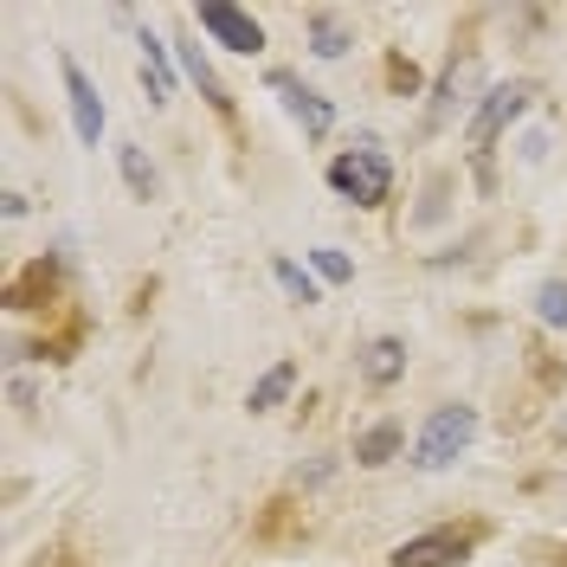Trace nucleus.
Segmentation results:
<instances>
[{
    "label": "nucleus",
    "instance_id": "13",
    "mask_svg": "<svg viewBox=\"0 0 567 567\" xmlns=\"http://www.w3.org/2000/svg\"><path fill=\"white\" fill-rule=\"evenodd\" d=\"M393 452H400V425H393V420L368 425V432L354 439V458H361V464H388Z\"/></svg>",
    "mask_w": 567,
    "mask_h": 567
},
{
    "label": "nucleus",
    "instance_id": "17",
    "mask_svg": "<svg viewBox=\"0 0 567 567\" xmlns=\"http://www.w3.org/2000/svg\"><path fill=\"white\" fill-rule=\"evenodd\" d=\"M278 284H284V297H290V303H317V284L303 278L290 258H278Z\"/></svg>",
    "mask_w": 567,
    "mask_h": 567
},
{
    "label": "nucleus",
    "instance_id": "12",
    "mask_svg": "<svg viewBox=\"0 0 567 567\" xmlns=\"http://www.w3.org/2000/svg\"><path fill=\"white\" fill-rule=\"evenodd\" d=\"M116 162H123V181H130V194H136V200H155V194H162V175L148 168V155H142L136 142H123V148H116Z\"/></svg>",
    "mask_w": 567,
    "mask_h": 567
},
{
    "label": "nucleus",
    "instance_id": "8",
    "mask_svg": "<svg viewBox=\"0 0 567 567\" xmlns=\"http://www.w3.org/2000/svg\"><path fill=\"white\" fill-rule=\"evenodd\" d=\"M361 374H368L374 388H393V381L406 374V342H393V336H374V342L361 349Z\"/></svg>",
    "mask_w": 567,
    "mask_h": 567
},
{
    "label": "nucleus",
    "instance_id": "1",
    "mask_svg": "<svg viewBox=\"0 0 567 567\" xmlns=\"http://www.w3.org/2000/svg\"><path fill=\"white\" fill-rule=\"evenodd\" d=\"M329 187H336L342 200H354V207H381L393 194V168L374 142H361V148H342V155L329 162Z\"/></svg>",
    "mask_w": 567,
    "mask_h": 567
},
{
    "label": "nucleus",
    "instance_id": "18",
    "mask_svg": "<svg viewBox=\"0 0 567 567\" xmlns=\"http://www.w3.org/2000/svg\"><path fill=\"white\" fill-rule=\"evenodd\" d=\"M310 258H317V271H322V278H329V284H349V278H354L349 251H336V246H317V251H310Z\"/></svg>",
    "mask_w": 567,
    "mask_h": 567
},
{
    "label": "nucleus",
    "instance_id": "15",
    "mask_svg": "<svg viewBox=\"0 0 567 567\" xmlns=\"http://www.w3.org/2000/svg\"><path fill=\"white\" fill-rule=\"evenodd\" d=\"M471 59H452V65H445V84H439V104H432V123H445V116H452V110H458V91L464 84H471Z\"/></svg>",
    "mask_w": 567,
    "mask_h": 567
},
{
    "label": "nucleus",
    "instance_id": "16",
    "mask_svg": "<svg viewBox=\"0 0 567 567\" xmlns=\"http://www.w3.org/2000/svg\"><path fill=\"white\" fill-rule=\"evenodd\" d=\"M535 317L548 322V329H567V284L561 278H548L535 290Z\"/></svg>",
    "mask_w": 567,
    "mask_h": 567
},
{
    "label": "nucleus",
    "instance_id": "14",
    "mask_svg": "<svg viewBox=\"0 0 567 567\" xmlns=\"http://www.w3.org/2000/svg\"><path fill=\"white\" fill-rule=\"evenodd\" d=\"M290 388H297V368H290V361H278V368H271V374L251 388V413H271V406H278Z\"/></svg>",
    "mask_w": 567,
    "mask_h": 567
},
{
    "label": "nucleus",
    "instance_id": "7",
    "mask_svg": "<svg viewBox=\"0 0 567 567\" xmlns=\"http://www.w3.org/2000/svg\"><path fill=\"white\" fill-rule=\"evenodd\" d=\"M65 71V97H71V130H78V142L84 148H97V136H104V97H97V84L84 78V65H59Z\"/></svg>",
    "mask_w": 567,
    "mask_h": 567
},
{
    "label": "nucleus",
    "instance_id": "5",
    "mask_svg": "<svg viewBox=\"0 0 567 567\" xmlns=\"http://www.w3.org/2000/svg\"><path fill=\"white\" fill-rule=\"evenodd\" d=\"M477 548V529H425L393 548V567H458Z\"/></svg>",
    "mask_w": 567,
    "mask_h": 567
},
{
    "label": "nucleus",
    "instance_id": "6",
    "mask_svg": "<svg viewBox=\"0 0 567 567\" xmlns=\"http://www.w3.org/2000/svg\"><path fill=\"white\" fill-rule=\"evenodd\" d=\"M265 91H271V97L297 116V123H303V136H310V142L336 130V110H329V97H322V91H310V84H297L290 71H271V78H265Z\"/></svg>",
    "mask_w": 567,
    "mask_h": 567
},
{
    "label": "nucleus",
    "instance_id": "3",
    "mask_svg": "<svg viewBox=\"0 0 567 567\" xmlns=\"http://www.w3.org/2000/svg\"><path fill=\"white\" fill-rule=\"evenodd\" d=\"M523 110H529V84H496L491 97L477 104V116H471V130H464V142H471V155L484 162V155H491V142L503 136V130H509V123H516Z\"/></svg>",
    "mask_w": 567,
    "mask_h": 567
},
{
    "label": "nucleus",
    "instance_id": "19",
    "mask_svg": "<svg viewBox=\"0 0 567 567\" xmlns=\"http://www.w3.org/2000/svg\"><path fill=\"white\" fill-rule=\"evenodd\" d=\"M561 432H567V425H561Z\"/></svg>",
    "mask_w": 567,
    "mask_h": 567
},
{
    "label": "nucleus",
    "instance_id": "9",
    "mask_svg": "<svg viewBox=\"0 0 567 567\" xmlns=\"http://www.w3.org/2000/svg\"><path fill=\"white\" fill-rule=\"evenodd\" d=\"M142 84H148V97L155 104H168L175 97V71H168V39L142 33Z\"/></svg>",
    "mask_w": 567,
    "mask_h": 567
},
{
    "label": "nucleus",
    "instance_id": "10",
    "mask_svg": "<svg viewBox=\"0 0 567 567\" xmlns=\"http://www.w3.org/2000/svg\"><path fill=\"white\" fill-rule=\"evenodd\" d=\"M349 45H354L349 20H342V13H329V7H317V13H310V52H317V59H342Z\"/></svg>",
    "mask_w": 567,
    "mask_h": 567
},
{
    "label": "nucleus",
    "instance_id": "11",
    "mask_svg": "<svg viewBox=\"0 0 567 567\" xmlns=\"http://www.w3.org/2000/svg\"><path fill=\"white\" fill-rule=\"evenodd\" d=\"M175 52H181V71H187V78L200 84V97H207V104L219 110V116H233V97L219 91V78H213V65H207V59H200V45H187V39H181Z\"/></svg>",
    "mask_w": 567,
    "mask_h": 567
},
{
    "label": "nucleus",
    "instance_id": "2",
    "mask_svg": "<svg viewBox=\"0 0 567 567\" xmlns=\"http://www.w3.org/2000/svg\"><path fill=\"white\" fill-rule=\"evenodd\" d=\"M471 439H477V413L471 406H439L420 425V439H413V464L420 471H445V464H458L471 452Z\"/></svg>",
    "mask_w": 567,
    "mask_h": 567
},
{
    "label": "nucleus",
    "instance_id": "4",
    "mask_svg": "<svg viewBox=\"0 0 567 567\" xmlns=\"http://www.w3.org/2000/svg\"><path fill=\"white\" fill-rule=\"evenodd\" d=\"M194 20H200V33H213L226 52H265V27L251 20L246 7H233V0H200Z\"/></svg>",
    "mask_w": 567,
    "mask_h": 567
}]
</instances>
